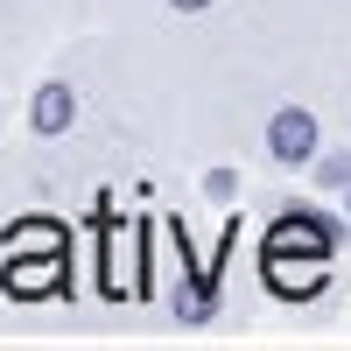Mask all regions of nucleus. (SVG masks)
Segmentation results:
<instances>
[{"mask_svg": "<svg viewBox=\"0 0 351 351\" xmlns=\"http://www.w3.org/2000/svg\"><path fill=\"white\" fill-rule=\"evenodd\" d=\"M71 274V253H8V267H0V288H8L14 302H49L56 288Z\"/></svg>", "mask_w": 351, "mask_h": 351, "instance_id": "nucleus-1", "label": "nucleus"}, {"mask_svg": "<svg viewBox=\"0 0 351 351\" xmlns=\"http://www.w3.org/2000/svg\"><path fill=\"white\" fill-rule=\"evenodd\" d=\"M330 246H337V225L324 211H309V204L281 211L274 232H267V253H330Z\"/></svg>", "mask_w": 351, "mask_h": 351, "instance_id": "nucleus-2", "label": "nucleus"}, {"mask_svg": "<svg viewBox=\"0 0 351 351\" xmlns=\"http://www.w3.org/2000/svg\"><path fill=\"white\" fill-rule=\"evenodd\" d=\"M267 155H274L281 169H302V162L316 155V112H309V106H281V112H274Z\"/></svg>", "mask_w": 351, "mask_h": 351, "instance_id": "nucleus-3", "label": "nucleus"}, {"mask_svg": "<svg viewBox=\"0 0 351 351\" xmlns=\"http://www.w3.org/2000/svg\"><path fill=\"white\" fill-rule=\"evenodd\" d=\"M71 120H77V92H71V84H43V92L28 99V127H36L43 141L71 134Z\"/></svg>", "mask_w": 351, "mask_h": 351, "instance_id": "nucleus-4", "label": "nucleus"}, {"mask_svg": "<svg viewBox=\"0 0 351 351\" xmlns=\"http://www.w3.org/2000/svg\"><path fill=\"white\" fill-rule=\"evenodd\" d=\"M8 253H71V232L56 218H21L8 225Z\"/></svg>", "mask_w": 351, "mask_h": 351, "instance_id": "nucleus-5", "label": "nucleus"}, {"mask_svg": "<svg viewBox=\"0 0 351 351\" xmlns=\"http://www.w3.org/2000/svg\"><path fill=\"white\" fill-rule=\"evenodd\" d=\"M99 288H106L112 302L134 288V281H127V267H120V225H106V274H99Z\"/></svg>", "mask_w": 351, "mask_h": 351, "instance_id": "nucleus-6", "label": "nucleus"}, {"mask_svg": "<svg viewBox=\"0 0 351 351\" xmlns=\"http://www.w3.org/2000/svg\"><path fill=\"white\" fill-rule=\"evenodd\" d=\"M316 183H324V190H351V148H344V155H324V162H316Z\"/></svg>", "mask_w": 351, "mask_h": 351, "instance_id": "nucleus-7", "label": "nucleus"}, {"mask_svg": "<svg viewBox=\"0 0 351 351\" xmlns=\"http://www.w3.org/2000/svg\"><path fill=\"white\" fill-rule=\"evenodd\" d=\"M204 190H211V197L225 204V197H232V169H211V176H204Z\"/></svg>", "mask_w": 351, "mask_h": 351, "instance_id": "nucleus-8", "label": "nucleus"}, {"mask_svg": "<svg viewBox=\"0 0 351 351\" xmlns=\"http://www.w3.org/2000/svg\"><path fill=\"white\" fill-rule=\"evenodd\" d=\"M169 8H176V14H204V8H211V0H169Z\"/></svg>", "mask_w": 351, "mask_h": 351, "instance_id": "nucleus-9", "label": "nucleus"}]
</instances>
